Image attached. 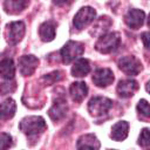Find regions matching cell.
<instances>
[{"label":"cell","instance_id":"cell-15","mask_svg":"<svg viewBox=\"0 0 150 150\" xmlns=\"http://www.w3.org/2000/svg\"><path fill=\"white\" fill-rule=\"evenodd\" d=\"M56 34V23L52 20L43 22L40 28H39V35L42 41L45 42H50L54 40Z\"/></svg>","mask_w":150,"mask_h":150},{"label":"cell","instance_id":"cell-5","mask_svg":"<svg viewBox=\"0 0 150 150\" xmlns=\"http://www.w3.org/2000/svg\"><path fill=\"white\" fill-rule=\"evenodd\" d=\"M118 68L127 75L135 76L142 70V63L137 57L128 55L118 60Z\"/></svg>","mask_w":150,"mask_h":150},{"label":"cell","instance_id":"cell-19","mask_svg":"<svg viewBox=\"0 0 150 150\" xmlns=\"http://www.w3.org/2000/svg\"><path fill=\"white\" fill-rule=\"evenodd\" d=\"M0 73L5 80H13L15 74V66L12 59H2L0 63Z\"/></svg>","mask_w":150,"mask_h":150},{"label":"cell","instance_id":"cell-9","mask_svg":"<svg viewBox=\"0 0 150 150\" xmlns=\"http://www.w3.org/2000/svg\"><path fill=\"white\" fill-rule=\"evenodd\" d=\"M38 64L39 60L34 55H23L19 59V70L23 76L32 75L38 68Z\"/></svg>","mask_w":150,"mask_h":150},{"label":"cell","instance_id":"cell-2","mask_svg":"<svg viewBox=\"0 0 150 150\" xmlns=\"http://www.w3.org/2000/svg\"><path fill=\"white\" fill-rule=\"evenodd\" d=\"M120 42H121V38L118 33L112 32V33L103 34L102 36L98 38L97 42L95 43V49L102 54H108L117 49Z\"/></svg>","mask_w":150,"mask_h":150},{"label":"cell","instance_id":"cell-24","mask_svg":"<svg viewBox=\"0 0 150 150\" xmlns=\"http://www.w3.org/2000/svg\"><path fill=\"white\" fill-rule=\"evenodd\" d=\"M61 79H62V73L59 71V70H55V71H53V73H50V74H48V75H45L42 80L45 81V84L50 86V84L57 82V81L61 80Z\"/></svg>","mask_w":150,"mask_h":150},{"label":"cell","instance_id":"cell-1","mask_svg":"<svg viewBox=\"0 0 150 150\" xmlns=\"http://www.w3.org/2000/svg\"><path fill=\"white\" fill-rule=\"evenodd\" d=\"M19 128L27 136L38 137L46 130L47 125H46L45 120L41 116H28L21 120Z\"/></svg>","mask_w":150,"mask_h":150},{"label":"cell","instance_id":"cell-8","mask_svg":"<svg viewBox=\"0 0 150 150\" xmlns=\"http://www.w3.org/2000/svg\"><path fill=\"white\" fill-rule=\"evenodd\" d=\"M145 19V13L141 9L137 8H132L129 9L128 13L124 16V22L127 23V26L131 29H138L141 28V26L143 25Z\"/></svg>","mask_w":150,"mask_h":150},{"label":"cell","instance_id":"cell-3","mask_svg":"<svg viewBox=\"0 0 150 150\" xmlns=\"http://www.w3.org/2000/svg\"><path fill=\"white\" fill-rule=\"evenodd\" d=\"M111 107H112V101L103 96H95L90 98V101L88 102V111L94 117H100L105 115Z\"/></svg>","mask_w":150,"mask_h":150},{"label":"cell","instance_id":"cell-17","mask_svg":"<svg viewBox=\"0 0 150 150\" xmlns=\"http://www.w3.org/2000/svg\"><path fill=\"white\" fill-rule=\"evenodd\" d=\"M90 71V64L87 59H77L71 67V74L75 77H83Z\"/></svg>","mask_w":150,"mask_h":150},{"label":"cell","instance_id":"cell-4","mask_svg":"<svg viewBox=\"0 0 150 150\" xmlns=\"http://www.w3.org/2000/svg\"><path fill=\"white\" fill-rule=\"evenodd\" d=\"M84 52V46L77 41H68L61 49V57L63 63H70Z\"/></svg>","mask_w":150,"mask_h":150},{"label":"cell","instance_id":"cell-7","mask_svg":"<svg viewBox=\"0 0 150 150\" xmlns=\"http://www.w3.org/2000/svg\"><path fill=\"white\" fill-rule=\"evenodd\" d=\"M25 35V23L22 21H14L7 26V41L9 45H16Z\"/></svg>","mask_w":150,"mask_h":150},{"label":"cell","instance_id":"cell-23","mask_svg":"<svg viewBox=\"0 0 150 150\" xmlns=\"http://www.w3.org/2000/svg\"><path fill=\"white\" fill-rule=\"evenodd\" d=\"M138 144L143 150H150V130L144 128L142 129L139 137H138Z\"/></svg>","mask_w":150,"mask_h":150},{"label":"cell","instance_id":"cell-13","mask_svg":"<svg viewBox=\"0 0 150 150\" xmlns=\"http://www.w3.org/2000/svg\"><path fill=\"white\" fill-rule=\"evenodd\" d=\"M77 150H100V142L94 134L82 135L76 142Z\"/></svg>","mask_w":150,"mask_h":150},{"label":"cell","instance_id":"cell-27","mask_svg":"<svg viewBox=\"0 0 150 150\" xmlns=\"http://www.w3.org/2000/svg\"><path fill=\"white\" fill-rule=\"evenodd\" d=\"M141 39H142V41H143V45H144L145 49L150 52V32H144V33H142Z\"/></svg>","mask_w":150,"mask_h":150},{"label":"cell","instance_id":"cell-28","mask_svg":"<svg viewBox=\"0 0 150 150\" xmlns=\"http://www.w3.org/2000/svg\"><path fill=\"white\" fill-rule=\"evenodd\" d=\"M145 89H146V91L150 94V81L146 83V86H145Z\"/></svg>","mask_w":150,"mask_h":150},{"label":"cell","instance_id":"cell-14","mask_svg":"<svg viewBox=\"0 0 150 150\" xmlns=\"http://www.w3.org/2000/svg\"><path fill=\"white\" fill-rule=\"evenodd\" d=\"M69 94H70V97H71V100L74 102L80 103L87 96L88 87H87V84L84 82H74V83L70 84Z\"/></svg>","mask_w":150,"mask_h":150},{"label":"cell","instance_id":"cell-25","mask_svg":"<svg viewBox=\"0 0 150 150\" xmlns=\"http://www.w3.org/2000/svg\"><path fill=\"white\" fill-rule=\"evenodd\" d=\"M15 88H16L15 82L12 81V80H8L7 82H4L1 84V93H2V95H5V94H8V93L14 91Z\"/></svg>","mask_w":150,"mask_h":150},{"label":"cell","instance_id":"cell-26","mask_svg":"<svg viewBox=\"0 0 150 150\" xmlns=\"http://www.w3.org/2000/svg\"><path fill=\"white\" fill-rule=\"evenodd\" d=\"M13 141H12V136L9 134L2 132L1 134V150H6L9 146H12Z\"/></svg>","mask_w":150,"mask_h":150},{"label":"cell","instance_id":"cell-6","mask_svg":"<svg viewBox=\"0 0 150 150\" xmlns=\"http://www.w3.org/2000/svg\"><path fill=\"white\" fill-rule=\"evenodd\" d=\"M96 12L94 8L87 6V7H82L74 16L73 23L77 29H83L84 27H87L89 23H91L95 19Z\"/></svg>","mask_w":150,"mask_h":150},{"label":"cell","instance_id":"cell-16","mask_svg":"<svg viewBox=\"0 0 150 150\" xmlns=\"http://www.w3.org/2000/svg\"><path fill=\"white\" fill-rule=\"evenodd\" d=\"M129 131V124L125 121H120L115 123L111 128V138L115 141H123L127 138Z\"/></svg>","mask_w":150,"mask_h":150},{"label":"cell","instance_id":"cell-22","mask_svg":"<svg viewBox=\"0 0 150 150\" xmlns=\"http://www.w3.org/2000/svg\"><path fill=\"white\" fill-rule=\"evenodd\" d=\"M137 112L141 118L143 120H150V104L146 100H141L138 103H137Z\"/></svg>","mask_w":150,"mask_h":150},{"label":"cell","instance_id":"cell-12","mask_svg":"<svg viewBox=\"0 0 150 150\" xmlns=\"http://www.w3.org/2000/svg\"><path fill=\"white\" fill-rule=\"evenodd\" d=\"M137 89H138V82L135 80L128 79V80H123L118 82L116 91L121 97L128 98V97H131L137 91Z\"/></svg>","mask_w":150,"mask_h":150},{"label":"cell","instance_id":"cell-18","mask_svg":"<svg viewBox=\"0 0 150 150\" xmlns=\"http://www.w3.org/2000/svg\"><path fill=\"white\" fill-rule=\"evenodd\" d=\"M28 1L26 0H6L4 2V8L6 13L9 14H18L21 11H23L28 6Z\"/></svg>","mask_w":150,"mask_h":150},{"label":"cell","instance_id":"cell-11","mask_svg":"<svg viewBox=\"0 0 150 150\" xmlns=\"http://www.w3.org/2000/svg\"><path fill=\"white\" fill-rule=\"evenodd\" d=\"M114 81V73L109 68H100L93 75V82L101 88L108 87Z\"/></svg>","mask_w":150,"mask_h":150},{"label":"cell","instance_id":"cell-10","mask_svg":"<svg viewBox=\"0 0 150 150\" xmlns=\"http://www.w3.org/2000/svg\"><path fill=\"white\" fill-rule=\"evenodd\" d=\"M67 110H68V105L66 100L63 97H59L54 101V104L48 110V115L54 122H57L66 116Z\"/></svg>","mask_w":150,"mask_h":150},{"label":"cell","instance_id":"cell-21","mask_svg":"<svg viewBox=\"0 0 150 150\" xmlns=\"http://www.w3.org/2000/svg\"><path fill=\"white\" fill-rule=\"evenodd\" d=\"M16 104L13 98H7L1 103V117L2 120H9L14 116Z\"/></svg>","mask_w":150,"mask_h":150},{"label":"cell","instance_id":"cell-29","mask_svg":"<svg viewBox=\"0 0 150 150\" xmlns=\"http://www.w3.org/2000/svg\"><path fill=\"white\" fill-rule=\"evenodd\" d=\"M148 26L150 27V14H149V18H148Z\"/></svg>","mask_w":150,"mask_h":150},{"label":"cell","instance_id":"cell-20","mask_svg":"<svg viewBox=\"0 0 150 150\" xmlns=\"http://www.w3.org/2000/svg\"><path fill=\"white\" fill-rule=\"evenodd\" d=\"M110 26H111V20L108 16H105V15L104 16H101L95 22V25L93 27V30L90 33L93 35H100V36H102L103 33H105Z\"/></svg>","mask_w":150,"mask_h":150}]
</instances>
